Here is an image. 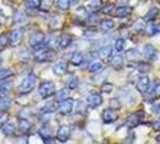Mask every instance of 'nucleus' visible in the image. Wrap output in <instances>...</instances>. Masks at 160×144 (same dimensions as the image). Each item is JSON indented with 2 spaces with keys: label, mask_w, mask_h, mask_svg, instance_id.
<instances>
[{
  "label": "nucleus",
  "mask_w": 160,
  "mask_h": 144,
  "mask_svg": "<svg viewBox=\"0 0 160 144\" xmlns=\"http://www.w3.org/2000/svg\"><path fill=\"white\" fill-rule=\"evenodd\" d=\"M102 103V96L98 93H93L87 97V104L90 108H98Z\"/></svg>",
  "instance_id": "1a4fd4ad"
},
{
  "label": "nucleus",
  "mask_w": 160,
  "mask_h": 144,
  "mask_svg": "<svg viewBox=\"0 0 160 144\" xmlns=\"http://www.w3.org/2000/svg\"><path fill=\"white\" fill-rule=\"evenodd\" d=\"M134 55V59H137L140 54H138V52H137L136 49H131V50H129L128 53H127V56H128L129 59H131V56Z\"/></svg>",
  "instance_id": "ea45409f"
},
{
  "label": "nucleus",
  "mask_w": 160,
  "mask_h": 144,
  "mask_svg": "<svg viewBox=\"0 0 160 144\" xmlns=\"http://www.w3.org/2000/svg\"><path fill=\"white\" fill-rule=\"evenodd\" d=\"M35 84H36V76L34 73H29L21 83V85L18 87V93L19 94H29L32 89L35 88Z\"/></svg>",
  "instance_id": "f03ea898"
},
{
  "label": "nucleus",
  "mask_w": 160,
  "mask_h": 144,
  "mask_svg": "<svg viewBox=\"0 0 160 144\" xmlns=\"http://www.w3.org/2000/svg\"><path fill=\"white\" fill-rule=\"evenodd\" d=\"M137 70L140 72H148L151 70V65L146 64V63H140L137 65Z\"/></svg>",
  "instance_id": "e433bc0d"
},
{
  "label": "nucleus",
  "mask_w": 160,
  "mask_h": 144,
  "mask_svg": "<svg viewBox=\"0 0 160 144\" xmlns=\"http://www.w3.org/2000/svg\"><path fill=\"white\" fill-rule=\"evenodd\" d=\"M120 102L118 101V98H112L111 101H110V108H112V109H119L120 108Z\"/></svg>",
  "instance_id": "4c0bfd02"
},
{
  "label": "nucleus",
  "mask_w": 160,
  "mask_h": 144,
  "mask_svg": "<svg viewBox=\"0 0 160 144\" xmlns=\"http://www.w3.org/2000/svg\"><path fill=\"white\" fill-rule=\"evenodd\" d=\"M4 85V82H2V79H0V88Z\"/></svg>",
  "instance_id": "49530a36"
},
{
  "label": "nucleus",
  "mask_w": 160,
  "mask_h": 144,
  "mask_svg": "<svg viewBox=\"0 0 160 144\" xmlns=\"http://www.w3.org/2000/svg\"><path fill=\"white\" fill-rule=\"evenodd\" d=\"M73 104H75V101L72 100L71 97H65V98L62 100V102L58 106V111L63 115H68V114H70L72 112Z\"/></svg>",
  "instance_id": "20e7f679"
},
{
  "label": "nucleus",
  "mask_w": 160,
  "mask_h": 144,
  "mask_svg": "<svg viewBox=\"0 0 160 144\" xmlns=\"http://www.w3.org/2000/svg\"><path fill=\"white\" fill-rule=\"evenodd\" d=\"M54 56V52L51 50L49 48L43 47V45L40 47L35 48V52H34V59L38 61V63H46L52 60Z\"/></svg>",
  "instance_id": "f257e3e1"
},
{
  "label": "nucleus",
  "mask_w": 160,
  "mask_h": 144,
  "mask_svg": "<svg viewBox=\"0 0 160 144\" xmlns=\"http://www.w3.org/2000/svg\"><path fill=\"white\" fill-rule=\"evenodd\" d=\"M77 87H78V77L77 76H72L71 78L69 79V82H68V88L73 90Z\"/></svg>",
  "instance_id": "bb28decb"
},
{
  "label": "nucleus",
  "mask_w": 160,
  "mask_h": 144,
  "mask_svg": "<svg viewBox=\"0 0 160 144\" xmlns=\"http://www.w3.org/2000/svg\"><path fill=\"white\" fill-rule=\"evenodd\" d=\"M2 133L5 136H12V135H15L16 133V126L12 122H6L2 126Z\"/></svg>",
  "instance_id": "6ab92c4d"
},
{
  "label": "nucleus",
  "mask_w": 160,
  "mask_h": 144,
  "mask_svg": "<svg viewBox=\"0 0 160 144\" xmlns=\"http://www.w3.org/2000/svg\"><path fill=\"white\" fill-rule=\"evenodd\" d=\"M155 139H157V142H158V143H160V135H159V136H158V137H157Z\"/></svg>",
  "instance_id": "a18cd8bd"
},
{
  "label": "nucleus",
  "mask_w": 160,
  "mask_h": 144,
  "mask_svg": "<svg viewBox=\"0 0 160 144\" xmlns=\"http://www.w3.org/2000/svg\"><path fill=\"white\" fill-rule=\"evenodd\" d=\"M22 40H23V30L22 29H15L8 36V41L12 46H16L18 43H21Z\"/></svg>",
  "instance_id": "9b49d317"
},
{
  "label": "nucleus",
  "mask_w": 160,
  "mask_h": 144,
  "mask_svg": "<svg viewBox=\"0 0 160 144\" xmlns=\"http://www.w3.org/2000/svg\"><path fill=\"white\" fill-rule=\"evenodd\" d=\"M117 120H118V114L116 112V109L107 108L102 112V121L105 124H112Z\"/></svg>",
  "instance_id": "6e6552de"
},
{
  "label": "nucleus",
  "mask_w": 160,
  "mask_h": 144,
  "mask_svg": "<svg viewBox=\"0 0 160 144\" xmlns=\"http://www.w3.org/2000/svg\"><path fill=\"white\" fill-rule=\"evenodd\" d=\"M8 35H5V34H2V35H0V52L1 50H4L6 46L8 45Z\"/></svg>",
  "instance_id": "cd10ccee"
},
{
  "label": "nucleus",
  "mask_w": 160,
  "mask_h": 144,
  "mask_svg": "<svg viewBox=\"0 0 160 144\" xmlns=\"http://www.w3.org/2000/svg\"><path fill=\"white\" fill-rule=\"evenodd\" d=\"M153 111H154V113H155V114L160 115V104H159V106H154V107H153Z\"/></svg>",
  "instance_id": "c03bdc74"
},
{
  "label": "nucleus",
  "mask_w": 160,
  "mask_h": 144,
  "mask_svg": "<svg viewBox=\"0 0 160 144\" xmlns=\"http://www.w3.org/2000/svg\"><path fill=\"white\" fill-rule=\"evenodd\" d=\"M143 55L148 60H153L157 56V48L153 45H146L143 48Z\"/></svg>",
  "instance_id": "4468645a"
},
{
  "label": "nucleus",
  "mask_w": 160,
  "mask_h": 144,
  "mask_svg": "<svg viewBox=\"0 0 160 144\" xmlns=\"http://www.w3.org/2000/svg\"><path fill=\"white\" fill-rule=\"evenodd\" d=\"M111 54H112V47H111V46L102 47L99 50V56H100L101 59H107L108 56H111Z\"/></svg>",
  "instance_id": "b1692460"
},
{
  "label": "nucleus",
  "mask_w": 160,
  "mask_h": 144,
  "mask_svg": "<svg viewBox=\"0 0 160 144\" xmlns=\"http://www.w3.org/2000/svg\"><path fill=\"white\" fill-rule=\"evenodd\" d=\"M113 89H114V85L112 83H108V82H105L104 84L101 85V90L106 94H111L113 91Z\"/></svg>",
  "instance_id": "7c9ffc66"
},
{
  "label": "nucleus",
  "mask_w": 160,
  "mask_h": 144,
  "mask_svg": "<svg viewBox=\"0 0 160 144\" xmlns=\"http://www.w3.org/2000/svg\"><path fill=\"white\" fill-rule=\"evenodd\" d=\"M102 60H100V59H93L88 65V70L89 72H92V73H95V72L100 71L101 69H102Z\"/></svg>",
  "instance_id": "dca6fc26"
},
{
  "label": "nucleus",
  "mask_w": 160,
  "mask_h": 144,
  "mask_svg": "<svg viewBox=\"0 0 160 144\" xmlns=\"http://www.w3.org/2000/svg\"><path fill=\"white\" fill-rule=\"evenodd\" d=\"M112 10H113V4H108V5H106V6L102 7V12L104 13H110Z\"/></svg>",
  "instance_id": "79ce46f5"
},
{
  "label": "nucleus",
  "mask_w": 160,
  "mask_h": 144,
  "mask_svg": "<svg viewBox=\"0 0 160 144\" xmlns=\"http://www.w3.org/2000/svg\"><path fill=\"white\" fill-rule=\"evenodd\" d=\"M58 106H59V104L57 103V102H48L47 104H45V106L41 108V111H42V113H52V112H54V111H57Z\"/></svg>",
  "instance_id": "5701e85b"
},
{
  "label": "nucleus",
  "mask_w": 160,
  "mask_h": 144,
  "mask_svg": "<svg viewBox=\"0 0 160 144\" xmlns=\"http://www.w3.org/2000/svg\"><path fill=\"white\" fill-rule=\"evenodd\" d=\"M131 13H132V7H130V6H119V7L116 8L113 16L118 17V18H124V17H129Z\"/></svg>",
  "instance_id": "ddd939ff"
},
{
  "label": "nucleus",
  "mask_w": 160,
  "mask_h": 144,
  "mask_svg": "<svg viewBox=\"0 0 160 144\" xmlns=\"http://www.w3.org/2000/svg\"><path fill=\"white\" fill-rule=\"evenodd\" d=\"M13 74V72L8 69H1L0 70V79H6L8 77H11Z\"/></svg>",
  "instance_id": "72a5a7b5"
},
{
  "label": "nucleus",
  "mask_w": 160,
  "mask_h": 144,
  "mask_svg": "<svg viewBox=\"0 0 160 144\" xmlns=\"http://www.w3.org/2000/svg\"><path fill=\"white\" fill-rule=\"evenodd\" d=\"M43 41H45V34H43V32L42 31H34L32 35H30L29 43H30V46L35 49V48L42 46Z\"/></svg>",
  "instance_id": "423d86ee"
},
{
  "label": "nucleus",
  "mask_w": 160,
  "mask_h": 144,
  "mask_svg": "<svg viewBox=\"0 0 160 144\" xmlns=\"http://www.w3.org/2000/svg\"><path fill=\"white\" fill-rule=\"evenodd\" d=\"M83 60H84V56L82 53L80 52H76V53H73L70 58V63L72 65H75V66H80L82 63H83Z\"/></svg>",
  "instance_id": "f3484780"
},
{
  "label": "nucleus",
  "mask_w": 160,
  "mask_h": 144,
  "mask_svg": "<svg viewBox=\"0 0 160 144\" xmlns=\"http://www.w3.org/2000/svg\"><path fill=\"white\" fill-rule=\"evenodd\" d=\"M143 1H147V0H143Z\"/></svg>",
  "instance_id": "8fccbe9b"
},
{
  "label": "nucleus",
  "mask_w": 160,
  "mask_h": 144,
  "mask_svg": "<svg viewBox=\"0 0 160 144\" xmlns=\"http://www.w3.org/2000/svg\"><path fill=\"white\" fill-rule=\"evenodd\" d=\"M68 71V63L66 61H58L57 64L53 65V73L56 76H64Z\"/></svg>",
  "instance_id": "f8f14e48"
},
{
  "label": "nucleus",
  "mask_w": 160,
  "mask_h": 144,
  "mask_svg": "<svg viewBox=\"0 0 160 144\" xmlns=\"http://www.w3.org/2000/svg\"><path fill=\"white\" fill-rule=\"evenodd\" d=\"M144 30H146V34L148 35V36H152L154 34H157L158 32V29H157V25L155 24H148V25H146V28H144Z\"/></svg>",
  "instance_id": "a878e982"
},
{
  "label": "nucleus",
  "mask_w": 160,
  "mask_h": 144,
  "mask_svg": "<svg viewBox=\"0 0 160 144\" xmlns=\"http://www.w3.org/2000/svg\"><path fill=\"white\" fill-rule=\"evenodd\" d=\"M148 88H149V78L147 76H141L137 79V83H136L137 91L141 93V94H144V93L148 91Z\"/></svg>",
  "instance_id": "9d476101"
},
{
  "label": "nucleus",
  "mask_w": 160,
  "mask_h": 144,
  "mask_svg": "<svg viewBox=\"0 0 160 144\" xmlns=\"http://www.w3.org/2000/svg\"><path fill=\"white\" fill-rule=\"evenodd\" d=\"M100 28L102 31H110L114 28V22L112 19H104L100 22Z\"/></svg>",
  "instance_id": "412c9836"
},
{
  "label": "nucleus",
  "mask_w": 160,
  "mask_h": 144,
  "mask_svg": "<svg viewBox=\"0 0 160 144\" xmlns=\"http://www.w3.org/2000/svg\"><path fill=\"white\" fill-rule=\"evenodd\" d=\"M57 93V88L56 84L51 80H47V82H43L41 83L40 87H39V94L42 98H49L53 95H56Z\"/></svg>",
  "instance_id": "7ed1b4c3"
},
{
  "label": "nucleus",
  "mask_w": 160,
  "mask_h": 144,
  "mask_svg": "<svg viewBox=\"0 0 160 144\" xmlns=\"http://www.w3.org/2000/svg\"><path fill=\"white\" fill-rule=\"evenodd\" d=\"M111 65L113 67H120L123 65V58L120 55H114L111 59Z\"/></svg>",
  "instance_id": "c85d7f7f"
},
{
  "label": "nucleus",
  "mask_w": 160,
  "mask_h": 144,
  "mask_svg": "<svg viewBox=\"0 0 160 144\" xmlns=\"http://www.w3.org/2000/svg\"><path fill=\"white\" fill-rule=\"evenodd\" d=\"M158 1H159V4H160V0H158Z\"/></svg>",
  "instance_id": "09e8293b"
},
{
  "label": "nucleus",
  "mask_w": 160,
  "mask_h": 144,
  "mask_svg": "<svg viewBox=\"0 0 160 144\" xmlns=\"http://www.w3.org/2000/svg\"><path fill=\"white\" fill-rule=\"evenodd\" d=\"M32 125L29 120L21 119L19 121H18V128H19V132H21V133H23V135L29 133V132H30V130H32Z\"/></svg>",
  "instance_id": "2eb2a0df"
},
{
  "label": "nucleus",
  "mask_w": 160,
  "mask_h": 144,
  "mask_svg": "<svg viewBox=\"0 0 160 144\" xmlns=\"http://www.w3.org/2000/svg\"><path fill=\"white\" fill-rule=\"evenodd\" d=\"M71 41H72V37L70 34H63L60 36V39H59V46L62 48H68L70 46Z\"/></svg>",
  "instance_id": "a211bd4d"
},
{
  "label": "nucleus",
  "mask_w": 160,
  "mask_h": 144,
  "mask_svg": "<svg viewBox=\"0 0 160 144\" xmlns=\"http://www.w3.org/2000/svg\"><path fill=\"white\" fill-rule=\"evenodd\" d=\"M125 47V40L124 39H117L116 42H114V48H116V50H118V52H122L123 49Z\"/></svg>",
  "instance_id": "c756f323"
},
{
  "label": "nucleus",
  "mask_w": 160,
  "mask_h": 144,
  "mask_svg": "<svg viewBox=\"0 0 160 144\" xmlns=\"http://www.w3.org/2000/svg\"><path fill=\"white\" fill-rule=\"evenodd\" d=\"M8 113L6 111L0 112V128H2V126L8 122Z\"/></svg>",
  "instance_id": "473e14b6"
},
{
  "label": "nucleus",
  "mask_w": 160,
  "mask_h": 144,
  "mask_svg": "<svg viewBox=\"0 0 160 144\" xmlns=\"http://www.w3.org/2000/svg\"><path fill=\"white\" fill-rule=\"evenodd\" d=\"M39 135H40L43 139L49 138V137H51V128H47V127L40 128V130H39Z\"/></svg>",
  "instance_id": "f704fd0d"
},
{
  "label": "nucleus",
  "mask_w": 160,
  "mask_h": 144,
  "mask_svg": "<svg viewBox=\"0 0 160 144\" xmlns=\"http://www.w3.org/2000/svg\"><path fill=\"white\" fill-rule=\"evenodd\" d=\"M144 28H146V21H144V19H142V18L137 19L136 22L134 23V25H132V30H134L135 32L143 31Z\"/></svg>",
  "instance_id": "4be33fe9"
},
{
  "label": "nucleus",
  "mask_w": 160,
  "mask_h": 144,
  "mask_svg": "<svg viewBox=\"0 0 160 144\" xmlns=\"http://www.w3.org/2000/svg\"><path fill=\"white\" fill-rule=\"evenodd\" d=\"M0 64H1V56H0Z\"/></svg>",
  "instance_id": "de8ad7c7"
},
{
  "label": "nucleus",
  "mask_w": 160,
  "mask_h": 144,
  "mask_svg": "<svg viewBox=\"0 0 160 144\" xmlns=\"http://www.w3.org/2000/svg\"><path fill=\"white\" fill-rule=\"evenodd\" d=\"M41 5V0H27V7L38 8Z\"/></svg>",
  "instance_id": "c9c22d12"
},
{
  "label": "nucleus",
  "mask_w": 160,
  "mask_h": 144,
  "mask_svg": "<svg viewBox=\"0 0 160 144\" xmlns=\"http://www.w3.org/2000/svg\"><path fill=\"white\" fill-rule=\"evenodd\" d=\"M70 136H71V130H70V126L68 125H62L60 127L58 128V132H57V139L62 143H65L70 139Z\"/></svg>",
  "instance_id": "0eeeda50"
},
{
  "label": "nucleus",
  "mask_w": 160,
  "mask_h": 144,
  "mask_svg": "<svg viewBox=\"0 0 160 144\" xmlns=\"http://www.w3.org/2000/svg\"><path fill=\"white\" fill-rule=\"evenodd\" d=\"M143 117H144V112H142V111H138V112L129 115L128 119H127V125H128V127L134 128V127H136V126H138V125L141 124L142 119H143Z\"/></svg>",
  "instance_id": "39448f33"
},
{
  "label": "nucleus",
  "mask_w": 160,
  "mask_h": 144,
  "mask_svg": "<svg viewBox=\"0 0 160 144\" xmlns=\"http://www.w3.org/2000/svg\"><path fill=\"white\" fill-rule=\"evenodd\" d=\"M57 6L62 11H66L71 6V0H58L57 1Z\"/></svg>",
  "instance_id": "393cba45"
},
{
  "label": "nucleus",
  "mask_w": 160,
  "mask_h": 144,
  "mask_svg": "<svg viewBox=\"0 0 160 144\" xmlns=\"http://www.w3.org/2000/svg\"><path fill=\"white\" fill-rule=\"evenodd\" d=\"M88 7L90 8L93 12H95V11H98V10L100 8V2H99L98 0H95V1H92V2L88 5Z\"/></svg>",
  "instance_id": "58836bf2"
},
{
  "label": "nucleus",
  "mask_w": 160,
  "mask_h": 144,
  "mask_svg": "<svg viewBox=\"0 0 160 144\" xmlns=\"http://www.w3.org/2000/svg\"><path fill=\"white\" fill-rule=\"evenodd\" d=\"M0 104H1V107H2L4 109H6L8 107H10V104H11V101H10V100H8V98H4V100H1Z\"/></svg>",
  "instance_id": "a19ab883"
},
{
  "label": "nucleus",
  "mask_w": 160,
  "mask_h": 144,
  "mask_svg": "<svg viewBox=\"0 0 160 144\" xmlns=\"http://www.w3.org/2000/svg\"><path fill=\"white\" fill-rule=\"evenodd\" d=\"M160 97V83H157L154 85L153 90L151 91V98H159Z\"/></svg>",
  "instance_id": "2f4dec72"
},
{
  "label": "nucleus",
  "mask_w": 160,
  "mask_h": 144,
  "mask_svg": "<svg viewBox=\"0 0 160 144\" xmlns=\"http://www.w3.org/2000/svg\"><path fill=\"white\" fill-rule=\"evenodd\" d=\"M159 15V8L158 7H153L151 8L148 12H147V15L144 16V21L146 22H153L157 17Z\"/></svg>",
  "instance_id": "aec40b11"
},
{
  "label": "nucleus",
  "mask_w": 160,
  "mask_h": 144,
  "mask_svg": "<svg viewBox=\"0 0 160 144\" xmlns=\"http://www.w3.org/2000/svg\"><path fill=\"white\" fill-rule=\"evenodd\" d=\"M152 127H153V130H154V131H160V120L155 121V122H153Z\"/></svg>",
  "instance_id": "37998d69"
}]
</instances>
